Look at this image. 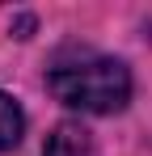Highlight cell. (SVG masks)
Masks as SVG:
<instances>
[{"label":"cell","instance_id":"cell-1","mask_svg":"<svg viewBox=\"0 0 152 156\" xmlns=\"http://www.w3.org/2000/svg\"><path fill=\"white\" fill-rule=\"evenodd\" d=\"M47 89L55 101L80 114H118L131 101V72L123 59L110 55H59L47 68Z\"/></svg>","mask_w":152,"mask_h":156},{"label":"cell","instance_id":"cell-3","mask_svg":"<svg viewBox=\"0 0 152 156\" xmlns=\"http://www.w3.org/2000/svg\"><path fill=\"white\" fill-rule=\"evenodd\" d=\"M21 135H25V114H21V105L13 101L9 93H0V152L17 148Z\"/></svg>","mask_w":152,"mask_h":156},{"label":"cell","instance_id":"cell-2","mask_svg":"<svg viewBox=\"0 0 152 156\" xmlns=\"http://www.w3.org/2000/svg\"><path fill=\"white\" fill-rule=\"evenodd\" d=\"M42 156H93V135L80 127V122H59L47 135Z\"/></svg>","mask_w":152,"mask_h":156}]
</instances>
